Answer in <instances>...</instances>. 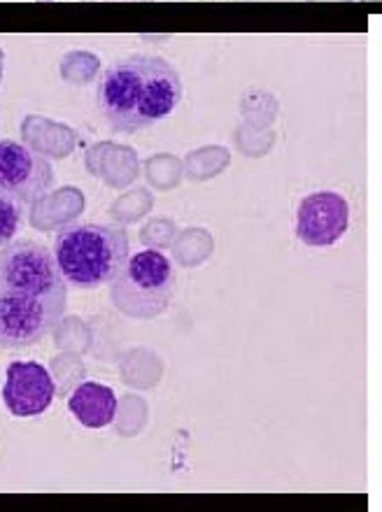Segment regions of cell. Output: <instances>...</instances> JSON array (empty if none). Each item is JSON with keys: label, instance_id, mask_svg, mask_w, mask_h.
Masks as SVG:
<instances>
[{"label": "cell", "instance_id": "6da1fadb", "mask_svg": "<svg viewBox=\"0 0 382 512\" xmlns=\"http://www.w3.org/2000/svg\"><path fill=\"white\" fill-rule=\"evenodd\" d=\"M182 98L173 63L161 56L133 54L105 68L98 84V105L112 128L136 133L171 115Z\"/></svg>", "mask_w": 382, "mask_h": 512}, {"label": "cell", "instance_id": "7a4b0ae2", "mask_svg": "<svg viewBox=\"0 0 382 512\" xmlns=\"http://www.w3.org/2000/svg\"><path fill=\"white\" fill-rule=\"evenodd\" d=\"M54 259L70 287L101 289L115 280L129 261V238L112 226L75 224L56 236Z\"/></svg>", "mask_w": 382, "mask_h": 512}, {"label": "cell", "instance_id": "5b68a950", "mask_svg": "<svg viewBox=\"0 0 382 512\" xmlns=\"http://www.w3.org/2000/svg\"><path fill=\"white\" fill-rule=\"evenodd\" d=\"M0 291L28 296H66V280L54 252L33 240H19L0 250Z\"/></svg>", "mask_w": 382, "mask_h": 512}, {"label": "cell", "instance_id": "52a82bcc", "mask_svg": "<svg viewBox=\"0 0 382 512\" xmlns=\"http://www.w3.org/2000/svg\"><path fill=\"white\" fill-rule=\"evenodd\" d=\"M350 224V205L336 191H317L296 210V236L308 247H331L345 236Z\"/></svg>", "mask_w": 382, "mask_h": 512}, {"label": "cell", "instance_id": "3957f363", "mask_svg": "<svg viewBox=\"0 0 382 512\" xmlns=\"http://www.w3.org/2000/svg\"><path fill=\"white\" fill-rule=\"evenodd\" d=\"M110 298L126 317H159L175 296V268L157 250H143L124 263L122 273L110 282Z\"/></svg>", "mask_w": 382, "mask_h": 512}, {"label": "cell", "instance_id": "30bf717a", "mask_svg": "<svg viewBox=\"0 0 382 512\" xmlns=\"http://www.w3.org/2000/svg\"><path fill=\"white\" fill-rule=\"evenodd\" d=\"M21 226H24V203L7 194H0V250L17 238Z\"/></svg>", "mask_w": 382, "mask_h": 512}, {"label": "cell", "instance_id": "8992f818", "mask_svg": "<svg viewBox=\"0 0 382 512\" xmlns=\"http://www.w3.org/2000/svg\"><path fill=\"white\" fill-rule=\"evenodd\" d=\"M54 173L47 159L14 140L0 142V194L19 203H35L52 189Z\"/></svg>", "mask_w": 382, "mask_h": 512}, {"label": "cell", "instance_id": "ba28073f", "mask_svg": "<svg viewBox=\"0 0 382 512\" xmlns=\"http://www.w3.org/2000/svg\"><path fill=\"white\" fill-rule=\"evenodd\" d=\"M54 380L38 361H14L7 366L3 401L14 417H38L54 401Z\"/></svg>", "mask_w": 382, "mask_h": 512}, {"label": "cell", "instance_id": "277c9868", "mask_svg": "<svg viewBox=\"0 0 382 512\" xmlns=\"http://www.w3.org/2000/svg\"><path fill=\"white\" fill-rule=\"evenodd\" d=\"M66 312V296H28L0 291V347L21 350L40 343Z\"/></svg>", "mask_w": 382, "mask_h": 512}, {"label": "cell", "instance_id": "9c48e42d", "mask_svg": "<svg viewBox=\"0 0 382 512\" xmlns=\"http://www.w3.org/2000/svg\"><path fill=\"white\" fill-rule=\"evenodd\" d=\"M68 410L87 429H103L117 415V396L105 384L84 382L68 398Z\"/></svg>", "mask_w": 382, "mask_h": 512}]
</instances>
